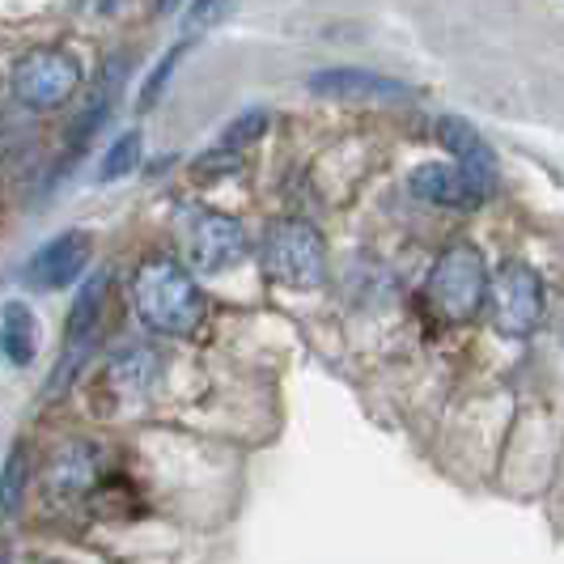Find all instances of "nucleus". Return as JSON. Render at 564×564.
Segmentation results:
<instances>
[{
	"instance_id": "nucleus-1",
	"label": "nucleus",
	"mask_w": 564,
	"mask_h": 564,
	"mask_svg": "<svg viewBox=\"0 0 564 564\" xmlns=\"http://www.w3.org/2000/svg\"><path fill=\"white\" fill-rule=\"evenodd\" d=\"M132 302H137L144 327L162 332V336H196V327L208 314L196 276L183 263H174L170 254H149L137 268Z\"/></svg>"
},
{
	"instance_id": "nucleus-2",
	"label": "nucleus",
	"mask_w": 564,
	"mask_h": 564,
	"mask_svg": "<svg viewBox=\"0 0 564 564\" xmlns=\"http://www.w3.org/2000/svg\"><path fill=\"white\" fill-rule=\"evenodd\" d=\"M259 268L284 289H318L327 276L323 234L302 217L272 221L263 229V242H259Z\"/></svg>"
},
{
	"instance_id": "nucleus-3",
	"label": "nucleus",
	"mask_w": 564,
	"mask_h": 564,
	"mask_svg": "<svg viewBox=\"0 0 564 564\" xmlns=\"http://www.w3.org/2000/svg\"><path fill=\"white\" fill-rule=\"evenodd\" d=\"M433 311L442 314L446 323H467L476 318L484 306V293H488V268H484L480 247L471 242H454L437 254L429 284H424Z\"/></svg>"
},
{
	"instance_id": "nucleus-4",
	"label": "nucleus",
	"mask_w": 564,
	"mask_h": 564,
	"mask_svg": "<svg viewBox=\"0 0 564 564\" xmlns=\"http://www.w3.org/2000/svg\"><path fill=\"white\" fill-rule=\"evenodd\" d=\"M484 297H488L492 327L509 339L531 336L539 323H543V276H539L531 263H522V259L501 263V272L488 281Z\"/></svg>"
},
{
	"instance_id": "nucleus-5",
	"label": "nucleus",
	"mask_w": 564,
	"mask_h": 564,
	"mask_svg": "<svg viewBox=\"0 0 564 564\" xmlns=\"http://www.w3.org/2000/svg\"><path fill=\"white\" fill-rule=\"evenodd\" d=\"M107 284H111V276L98 272V276L85 281L82 293L73 297L68 327H64V357H59L56 369H52V378H47V399L64 395V391L77 382V373L85 369V361H89V352H94V344H98L102 306H107Z\"/></svg>"
},
{
	"instance_id": "nucleus-6",
	"label": "nucleus",
	"mask_w": 564,
	"mask_h": 564,
	"mask_svg": "<svg viewBox=\"0 0 564 564\" xmlns=\"http://www.w3.org/2000/svg\"><path fill=\"white\" fill-rule=\"evenodd\" d=\"M13 98L30 111H52L59 102L73 98V89L82 85V64L73 52L59 47H34L13 64Z\"/></svg>"
},
{
	"instance_id": "nucleus-7",
	"label": "nucleus",
	"mask_w": 564,
	"mask_h": 564,
	"mask_svg": "<svg viewBox=\"0 0 564 564\" xmlns=\"http://www.w3.org/2000/svg\"><path fill=\"white\" fill-rule=\"evenodd\" d=\"M433 132H437V141L451 149V158L458 162L454 170H458V178L471 187V196L480 199V204L497 196V183H501L497 153H492V144L476 132V123H467L463 115H442V119L433 123Z\"/></svg>"
},
{
	"instance_id": "nucleus-8",
	"label": "nucleus",
	"mask_w": 564,
	"mask_h": 564,
	"mask_svg": "<svg viewBox=\"0 0 564 564\" xmlns=\"http://www.w3.org/2000/svg\"><path fill=\"white\" fill-rule=\"evenodd\" d=\"M247 247L251 242H247L242 221L226 213H196L187 226V259L199 276H217L234 263H242Z\"/></svg>"
},
{
	"instance_id": "nucleus-9",
	"label": "nucleus",
	"mask_w": 564,
	"mask_h": 564,
	"mask_svg": "<svg viewBox=\"0 0 564 564\" xmlns=\"http://www.w3.org/2000/svg\"><path fill=\"white\" fill-rule=\"evenodd\" d=\"M89 254H94V238L85 229H64L30 254L22 276H26L30 289H43V293L68 289L73 281H82V272L89 268Z\"/></svg>"
},
{
	"instance_id": "nucleus-10",
	"label": "nucleus",
	"mask_w": 564,
	"mask_h": 564,
	"mask_svg": "<svg viewBox=\"0 0 564 564\" xmlns=\"http://www.w3.org/2000/svg\"><path fill=\"white\" fill-rule=\"evenodd\" d=\"M311 94L339 102H408L412 89L395 77L366 73V68H323L311 77Z\"/></svg>"
},
{
	"instance_id": "nucleus-11",
	"label": "nucleus",
	"mask_w": 564,
	"mask_h": 564,
	"mask_svg": "<svg viewBox=\"0 0 564 564\" xmlns=\"http://www.w3.org/2000/svg\"><path fill=\"white\" fill-rule=\"evenodd\" d=\"M119 82H123V59H115L111 68L98 77L94 94L85 98V107L77 111V119H73V128H68V149H73V158L85 153V144L94 141V137L102 132V123L111 119V107H115V98H119Z\"/></svg>"
},
{
	"instance_id": "nucleus-12",
	"label": "nucleus",
	"mask_w": 564,
	"mask_h": 564,
	"mask_svg": "<svg viewBox=\"0 0 564 564\" xmlns=\"http://www.w3.org/2000/svg\"><path fill=\"white\" fill-rule=\"evenodd\" d=\"M408 187H412V196L424 199V204L454 208V213H467V208L480 204V199L471 196V187L458 178V170L446 166V162H424V166H416L412 178H408Z\"/></svg>"
},
{
	"instance_id": "nucleus-13",
	"label": "nucleus",
	"mask_w": 564,
	"mask_h": 564,
	"mask_svg": "<svg viewBox=\"0 0 564 564\" xmlns=\"http://www.w3.org/2000/svg\"><path fill=\"white\" fill-rule=\"evenodd\" d=\"M39 344H43V332H39L34 311L26 302H4L0 306V357H4V366L26 369L39 357Z\"/></svg>"
},
{
	"instance_id": "nucleus-14",
	"label": "nucleus",
	"mask_w": 564,
	"mask_h": 564,
	"mask_svg": "<svg viewBox=\"0 0 564 564\" xmlns=\"http://www.w3.org/2000/svg\"><path fill=\"white\" fill-rule=\"evenodd\" d=\"M26 484H30V451L26 442L18 437L13 446H9V458H4V467H0V513H18L22 501H26Z\"/></svg>"
},
{
	"instance_id": "nucleus-15",
	"label": "nucleus",
	"mask_w": 564,
	"mask_h": 564,
	"mask_svg": "<svg viewBox=\"0 0 564 564\" xmlns=\"http://www.w3.org/2000/svg\"><path fill=\"white\" fill-rule=\"evenodd\" d=\"M272 128V115L263 111V107H247L242 115H234L226 128H221V137H217V153H238V149H251L254 141H263V132Z\"/></svg>"
},
{
	"instance_id": "nucleus-16",
	"label": "nucleus",
	"mask_w": 564,
	"mask_h": 564,
	"mask_svg": "<svg viewBox=\"0 0 564 564\" xmlns=\"http://www.w3.org/2000/svg\"><path fill=\"white\" fill-rule=\"evenodd\" d=\"M137 166H141V132L132 128V132L115 137V144H107L98 174H102V183H115V178H128Z\"/></svg>"
},
{
	"instance_id": "nucleus-17",
	"label": "nucleus",
	"mask_w": 564,
	"mask_h": 564,
	"mask_svg": "<svg viewBox=\"0 0 564 564\" xmlns=\"http://www.w3.org/2000/svg\"><path fill=\"white\" fill-rule=\"evenodd\" d=\"M183 52H187V43H174L166 56L153 64V73L144 77V85H141V111H149L162 94H166V85H170V77H174V68H178V59H183Z\"/></svg>"
},
{
	"instance_id": "nucleus-18",
	"label": "nucleus",
	"mask_w": 564,
	"mask_h": 564,
	"mask_svg": "<svg viewBox=\"0 0 564 564\" xmlns=\"http://www.w3.org/2000/svg\"><path fill=\"white\" fill-rule=\"evenodd\" d=\"M234 4L238 0H192L187 13H183V34H204V30L221 26Z\"/></svg>"
},
{
	"instance_id": "nucleus-19",
	"label": "nucleus",
	"mask_w": 564,
	"mask_h": 564,
	"mask_svg": "<svg viewBox=\"0 0 564 564\" xmlns=\"http://www.w3.org/2000/svg\"><path fill=\"white\" fill-rule=\"evenodd\" d=\"M153 369H158L153 352H149V348H132V352H119L111 361V378H123V382H132V387H144Z\"/></svg>"
},
{
	"instance_id": "nucleus-20",
	"label": "nucleus",
	"mask_w": 564,
	"mask_h": 564,
	"mask_svg": "<svg viewBox=\"0 0 564 564\" xmlns=\"http://www.w3.org/2000/svg\"><path fill=\"white\" fill-rule=\"evenodd\" d=\"M132 4L137 0H77V9H82L85 18H123Z\"/></svg>"
},
{
	"instance_id": "nucleus-21",
	"label": "nucleus",
	"mask_w": 564,
	"mask_h": 564,
	"mask_svg": "<svg viewBox=\"0 0 564 564\" xmlns=\"http://www.w3.org/2000/svg\"><path fill=\"white\" fill-rule=\"evenodd\" d=\"M178 4H183V0H158V13H174Z\"/></svg>"
},
{
	"instance_id": "nucleus-22",
	"label": "nucleus",
	"mask_w": 564,
	"mask_h": 564,
	"mask_svg": "<svg viewBox=\"0 0 564 564\" xmlns=\"http://www.w3.org/2000/svg\"><path fill=\"white\" fill-rule=\"evenodd\" d=\"M0 564H9V547L4 543H0Z\"/></svg>"
}]
</instances>
